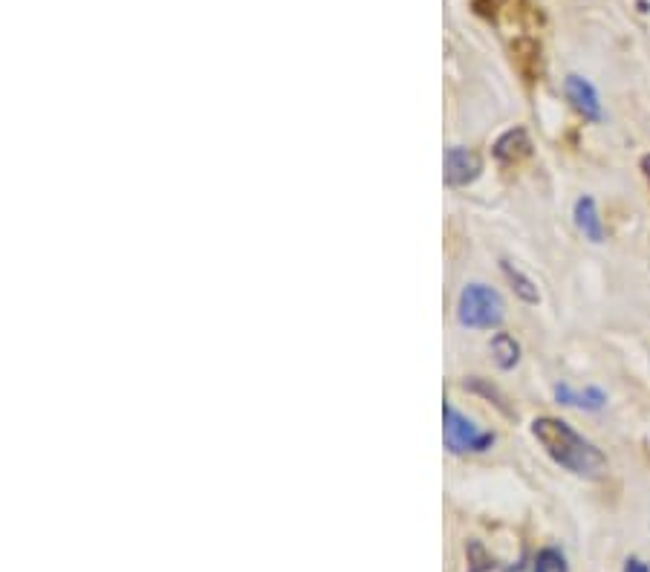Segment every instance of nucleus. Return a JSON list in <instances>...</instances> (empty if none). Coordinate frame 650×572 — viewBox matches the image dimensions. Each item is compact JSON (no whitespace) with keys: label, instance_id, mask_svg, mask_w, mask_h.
Listing matches in <instances>:
<instances>
[{"label":"nucleus","instance_id":"obj_12","mask_svg":"<svg viewBox=\"0 0 650 572\" xmlns=\"http://www.w3.org/2000/svg\"><path fill=\"white\" fill-rule=\"evenodd\" d=\"M532 572H570V567H567V558H564V552H558V549H553V547H546V549H541L538 558H535Z\"/></svg>","mask_w":650,"mask_h":572},{"label":"nucleus","instance_id":"obj_1","mask_svg":"<svg viewBox=\"0 0 650 572\" xmlns=\"http://www.w3.org/2000/svg\"><path fill=\"white\" fill-rule=\"evenodd\" d=\"M532 436L544 445V452L561 468L587 480H599L607 475V457L590 440L578 434L570 422L555 417H538L532 422Z\"/></svg>","mask_w":650,"mask_h":572},{"label":"nucleus","instance_id":"obj_14","mask_svg":"<svg viewBox=\"0 0 650 572\" xmlns=\"http://www.w3.org/2000/svg\"><path fill=\"white\" fill-rule=\"evenodd\" d=\"M642 174H645V179L650 183V153L648 156H642Z\"/></svg>","mask_w":650,"mask_h":572},{"label":"nucleus","instance_id":"obj_13","mask_svg":"<svg viewBox=\"0 0 650 572\" xmlns=\"http://www.w3.org/2000/svg\"><path fill=\"white\" fill-rule=\"evenodd\" d=\"M625 572H650V567L645 561H639V558H627Z\"/></svg>","mask_w":650,"mask_h":572},{"label":"nucleus","instance_id":"obj_7","mask_svg":"<svg viewBox=\"0 0 650 572\" xmlns=\"http://www.w3.org/2000/svg\"><path fill=\"white\" fill-rule=\"evenodd\" d=\"M512 61L526 81H541L544 75V58L541 44L535 38H518L512 44Z\"/></svg>","mask_w":650,"mask_h":572},{"label":"nucleus","instance_id":"obj_6","mask_svg":"<svg viewBox=\"0 0 650 572\" xmlns=\"http://www.w3.org/2000/svg\"><path fill=\"white\" fill-rule=\"evenodd\" d=\"M491 153H495V160H498L500 165H518V162H523L532 153L530 133L523 128L506 130L503 137L495 142Z\"/></svg>","mask_w":650,"mask_h":572},{"label":"nucleus","instance_id":"obj_8","mask_svg":"<svg viewBox=\"0 0 650 572\" xmlns=\"http://www.w3.org/2000/svg\"><path fill=\"white\" fill-rule=\"evenodd\" d=\"M572 218H576L578 232L584 234L590 243H604V223L602 214H599V206H595L593 197H578L576 209H572Z\"/></svg>","mask_w":650,"mask_h":572},{"label":"nucleus","instance_id":"obj_11","mask_svg":"<svg viewBox=\"0 0 650 572\" xmlns=\"http://www.w3.org/2000/svg\"><path fill=\"white\" fill-rule=\"evenodd\" d=\"M500 267H503V275L509 278V283H512V290L518 299L526 301V304H538L541 295H538V287H535V281H532V278H526V275H523L518 267H512L509 260H503Z\"/></svg>","mask_w":650,"mask_h":572},{"label":"nucleus","instance_id":"obj_4","mask_svg":"<svg viewBox=\"0 0 650 572\" xmlns=\"http://www.w3.org/2000/svg\"><path fill=\"white\" fill-rule=\"evenodd\" d=\"M564 93H567V102H570L572 110H576L578 116H584L587 121L604 119L599 93H595V87L584 79V75H576V73L567 75V79H564Z\"/></svg>","mask_w":650,"mask_h":572},{"label":"nucleus","instance_id":"obj_2","mask_svg":"<svg viewBox=\"0 0 650 572\" xmlns=\"http://www.w3.org/2000/svg\"><path fill=\"white\" fill-rule=\"evenodd\" d=\"M506 318V304L498 290L486 283H468L460 292L457 301V322L468 330H495Z\"/></svg>","mask_w":650,"mask_h":572},{"label":"nucleus","instance_id":"obj_10","mask_svg":"<svg viewBox=\"0 0 650 572\" xmlns=\"http://www.w3.org/2000/svg\"><path fill=\"white\" fill-rule=\"evenodd\" d=\"M491 355H495V364H498L500 371H512L514 364L521 362V345L509 332H498L491 339Z\"/></svg>","mask_w":650,"mask_h":572},{"label":"nucleus","instance_id":"obj_3","mask_svg":"<svg viewBox=\"0 0 650 572\" xmlns=\"http://www.w3.org/2000/svg\"><path fill=\"white\" fill-rule=\"evenodd\" d=\"M442 420H445L442 436H445V448H449L451 454H483L495 445V434H491V431H483L477 422L468 420L466 413H460L454 405L445 402Z\"/></svg>","mask_w":650,"mask_h":572},{"label":"nucleus","instance_id":"obj_9","mask_svg":"<svg viewBox=\"0 0 650 572\" xmlns=\"http://www.w3.org/2000/svg\"><path fill=\"white\" fill-rule=\"evenodd\" d=\"M555 399L558 405H570V408H584V411H602L607 405V394L599 387H587V390H572L570 385H555Z\"/></svg>","mask_w":650,"mask_h":572},{"label":"nucleus","instance_id":"obj_5","mask_svg":"<svg viewBox=\"0 0 650 572\" xmlns=\"http://www.w3.org/2000/svg\"><path fill=\"white\" fill-rule=\"evenodd\" d=\"M483 171V160L468 148H449L445 151V186L451 188H463L468 183L480 177Z\"/></svg>","mask_w":650,"mask_h":572}]
</instances>
